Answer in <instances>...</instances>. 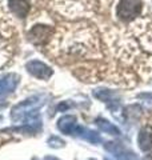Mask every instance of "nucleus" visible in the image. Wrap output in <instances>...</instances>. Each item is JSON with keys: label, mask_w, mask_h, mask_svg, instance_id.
Returning <instances> with one entry per match:
<instances>
[{"label": "nucleus", "mask_w": 152, "mask_h": 160, "mask_svg": "<svg viewBox=\"0 0 152 160\" xmlns=\"http://www.w3.org/2000/svg\"><path fill=\"white\" fill-rule=\"evenodd\" d=\"M7 7L13 16L24 19L31 9V3L29 0H7Z\"/></svg>", "instance_id": "obj_6"}, {"label": "nucleus", "mask_w": 152, "mask_h": 160, "mask_svg": "<svg viewBox=\"0 0 152 160\" xmlns=\"http://www.w3.org/2000/svg\"><path fill=\"white\" fill-rule=\"evenodd\" d=\"M53 29L48 27V26H43V24H38V26H33L28 32V39L31 40L33 44H44L47 43V40L52 36Z\"/></svg>", "instance_id": "obj_4"}, {"label": "nucleus", "mask_w": 152, "mask_h": 160, "mask_svg": "<svg viewBox=\"0 0 152 160\" xmlns=\"http://www.w3.org/2000/svg\"><path fill=\"white\" fill-rule=\"evenodd\" d=\"M48 144L51 147H53V148H58V147H63L64 142L63 140H60V139H58V138H51L48 140Z\"/></svg>", "instance_id": "obj_12"}, {"label": "nucleus", "mask_w": 152, "mask_h": 160, "mask_svg": "<svg viewBox=\"0 0 152 160\" xmlns=\"http://www.w3.org/2000/svg\"><path fill=\"white\" fill-rule=\"evenodd\" d=\"M76 127H78V124H76V118L71 116V115H67V116L60 118L59 122H58V128L63 133H67V135L75 133Z\"/></svg>", "instance_id": "obj_9"}, {"label": "nucleus", "mask_w": 152, "mask_h": 160, "mask_svg": "<svg viewBox=\"0 0 152 160\" xmlns=\"http://www.w3.org/2000/svg\"><path fill=\"white\" fill-rule=\"evenodd\" d=\"M94 95L98 99H100L103 103L107 104V107L112 109L114 112H115V109H118L119 99L112 91H108V89H96V91L94 92Z\"/></svg>", "instance_id": "obj_7"}, {"label": "nucleus", "mask_w": 152, "mask_h": 160, "mask_svg": "<svg viewBox=\"0 0 152 160\" xmlns=\"http://www.w3.org/2000/svg\"><path fill=\"white\" fill-rule=\"evenodd\" d=\"M40 106H42V102H39L36 98L24 100L23 103L18 104V106L12 109V119L15 122H19V120L24 119L25 116H31L33 109L40 107Z\"/></svg>", "instance_id": "obj_3"}, {"label": "nucleus", "mask_w": 152, "mask_h": 160, "mask_svg": "<svg viewBox=\"0 0 152 160\" xmlns=\"http://www.w3.org/2000/svg\"><path fill=\"white\" fill-rule=\"evenodd\" d=\"M91 160H95V159H91Z\"/></svg>", "instance_id": "obj_13"}, {"label": "nucleus", "mask_w": 152, "mask_h": 160, "mask_svg": "<svg viewBox=\"0 0 152 160\" xmlns=\"http://www.w3.org/2000/svg\"><path fill=\"white\" fill-rule=\"evenodd\" d=\"M53 48L59 53L85 56L96 49V38L85 28L75 29L55 39Z\"/></svg>", "instance_id": "obj_1"}, {"label": "nucleus", "mask_w": 152, "mask_h": 160, "mask_svg": "<svg viewBox=\"0 0 152 160\" xmlns=\"http://www.w3.org/2000/svg\"><path fill=\"white\" fill-rule=\"evenodd\" d=\"M96 124H98V127L101 129V131H104L105 133H109V135H120V131L118 127H115L112 123H109L108 120L105 119H96Z\"/></svg>", "instance_id": "obj_11"}, {"label": "nucleus", "mask_w": 152, "mask_h": 160, "mask_svg": "<svg viewBox=\"0 0 152 160\" xmlns=\"http://www.w3.org/2000/svg\"><path fill=\"white\" fill-rule=\"evenodd\" d=\"M138 142H139V147L143 149V151H148L152 147V135L148 129H141L140 133H139V138H138Z\"/></svg>", "instance_id": "obj_10"}, {"label": "nucleus", "mask_w": 152, "mask_h": 160, "mask_svg": "<svg viewBox=\"0 0 152 160\" xmlns=\"http://www.w3.org/2000/svg\"><path fill=\"white\" fill-rule=\"evenodd\" d=\"M141 8H143V3L140 0H120L118 8H116V13H118L119 19L129 22L136 16H139Z\"/></svg>", "instance_id": "obj_2"}, {"label": "nucleus", "mask_w": 152, "mask_h": 160, "mask_svg": "<svg viewBox=\"0 0 152 160\" xmlns=\"http://www.w3.org/2000/svg\"><path fill=\"white\" fill-rule=\"evenodd\" d=\"M25 68H27L28 72L33 75L35 78L42 79V80H47L52 76V69H51L47 64L39 62V60H31V62H28Z\"/></svg>", "instance_id": "obj_5"}, {"label": "nucleus", "mask_w": 152, "mask_h": 160, "mask_svg": "<svg viewBox=\"0 0 152 160\" xmlns=\"http://www.w3.org/2000/svg\"><path fill=\"white\" fill-rule=\"evenodd\" d=\"M18 82H19V76L13 73H8L4 78L0 79V96L12 92L16 88Z\"/></svg>", "instance_id": "obj_8"}]
</instances>
